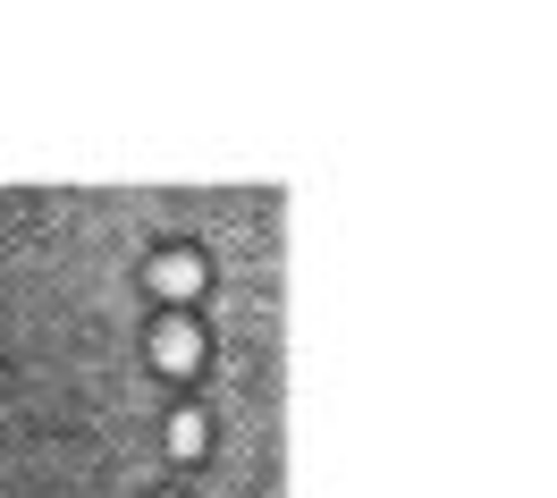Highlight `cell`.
I'll return each mask as SVG.
<instances>
[{
    "instance_id": "6da1fadb",
    "label": "cell",
    "mask_w": 557,
    "mask_h": 498,
    "mask_svg": "<svg viewBox=\"0 0 557 498\" xmlns=\"http://www.w3.org/2000/svg\"><path fill=\"white\" fill-rule=\"evenodd\" d=\"M195 356H203V329H195L186 313L152 329V363H161V372H195Z\"/></svg>"
},
{
    "instance_id": "3957f363",
    "label": "cell",
    "mask_w": 557,
    "mask_h": 498,
    "mask_svg": "<svg viewBox=\"0 0 557 498\" xmlns=\"http://www.w3.org/2000/svg\"><path fill=\"white\" fill-rule=\"evenodd\" d=\"M170 448H177V457H203V414H177V423H170Z\"/></svg>"
},
{
    "instance_id": "7a4b0ae2",
    "label": "cell",
    "mask_w": 557,
    "mask_h": 498,
    "mask_svg": "<svg viewBox=\"0 0 557 498\" xmlns=\"http://www.w3.org/2000/svg\"><path fill=\"white\" fill-rule=\"evenodd\" d=\"M152 287H161V296H177V304H186V296L203 287V262H195V253H161V262H152Z\"/></svg>"
}]
</instances>
